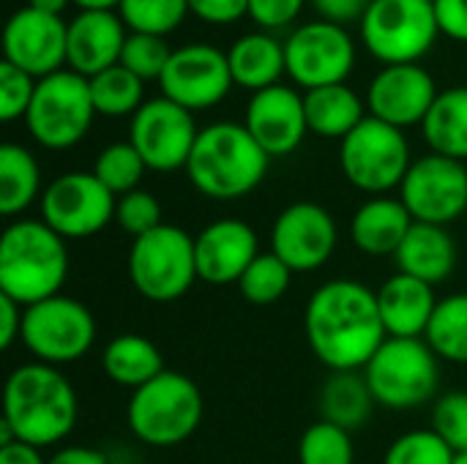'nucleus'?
<instances>
[{
  "label": "nucleus",
  "mask_w": 467,
  "mask_h": 464,
  "mask_svg": "<svg viewBox=\"0 0 467 464\" xmlns=\"http://www.w3.org/2000/svg\"><path fill=\"white\" fill-rule=\"evenodd\" d=\"M101 369L112 383L137 391L164 372V358L148 336L120 334L104 347Z\"/></svg>",
  "instance_id": "cd10ccee"
},
{
  "label": "nucleus",
  "mask_w": 467,
  "mask_h": 464,
  "mask_svg": "<svg viewBox=\"0 0 467 464\" xmlns=\"http://www.w3.org/2000/svg\"><path fill=\"white\" fill-rule=\"evenodd\" d=\"M435 19L446 38L467 44V0H438Z\"/></svg>",
  "instance_id": "a18cd8bd"
},
{
  "label": "nucleus",
  "mask_w": 467,
  "mask_h": 464,
  "mask_svg": "<svg viewBox=\"0 0 467 464\" xmlns=\"http://www.w3.org/2000/svg\"><path fill=\"white\" fill-rule=\"evenodd\" d=\"M285 63L287 77L304 90L342 85L356 66V44L342 25L312 19L285 38Z\"/></svg>",
  "instance_id": "f8f14e48"
},
{
  "label": "nucleus",
  "mask_w": 467,
  "mask_h": 464,
  "mask_svg": "<svg viewBox=\"0 0 467 464\" xmlns=\"http://www.w3.org/2000/svg\"><path fill=\"white\" fill-rule=\"evenodd\" d=\"M421 131L432 153L467 161V88L441 90Z\"/></svg>",
  "instance_id": "c85d7f7f"
},
{
  "label": "nucleus",
  "mask_w": 467,
  "mask_h": 464,
  "mask_svg": "<svg viewBox=\"0 0 467 464\" xmlns=\"http://www.w3.org/2000/svg\"><path fill=\"white\" fill-rule=\"evenodd\" d=\"M290 276L293 271L274 252H268V254H257V260L241 276L238 287L249 304L268 306V304H276L290 290Z\"/></svg>",
  "instance_id": "e433bc0d"
},
{
  "label": "nucleus",
  "mask_w": 467,
  "mask_h": 464,
  "mask_svg": "<svg viewBox=\"0 0 467 464\" xmlns=\"http://www.w3.org/2000/svg\"><path fill=\"white\" fill-rule=\"evenodd\" d=\"M129 279L134 290L153 304L183 298L200 279L194 238L175 224H161L142 238H134L129 252Z\"/></svg>",
  "instance_id": "6e6552de"
},
{
  "label": "nucleus",
  "mask_w": 467,
  "mask_h": 464,
  "mask_svg": "<svg viewBox=\"0 0 467 464\" xmlns=\"http://www.w3.org/2000/svg\"><path fill=\"white\" fill-rule=\"evenodd\" d=\"M159 85L164 98L189 112H202L224 101L235 82L227 52L211 44H186L172 49Z\"/></svg>",
  "instance_id": "dca6fc26"
},
{
  "label": "nucleus",
  "mask_w": 467,
  "mask_h": 464,
  "mask_svg": "<svg viewBox=\"0 0 467 464\" xmlns=\"http://www.w3.org/2000/svg\"><path fill=\"white\" fill-rule=\"evenodd\" d=\"M115 222L123 232H129L131 238H142L148 232H153L156 227H161V205L150 191L134 189L123 197H118L115 202Z\"/></svg>",
  "instance_id": "ea45409f"
},
{
  "label": "nucleus",
  "mask_w": 467,
  "mask_h": 464,
  "mask_svg": "<svg viewBox=\"0 0 467 464\" xmlns=\"http://www.w3.org/2000/svg\"><path fill=\"white\" fill-rule=\"evenodd\" d=\"M435 98L438 85L432 74L419 63L383 66L367 90L369 115L397 129H408L416 123L421 126Z\"/></svg>",
  "instance_id": "6ab92c4d"
},
{
  "label": "nucleus",
  "mask_w": 467,
  "mask_h": 464,
  "mask_svg": "<svg viewBox=\"0 0 467 464\" xmlns=\"http://www.w3.org/2000/svg\"><path fill=\"white\" fill-rule=\"evenodd\" d=\"M364 380L378 405L389 410H413L438 394V356L424 339L389 336L364 366Z\"/></svg>",
  "instance_id": "0eeeda50"
},
{
  "label": "nucleus",
  "mask_w": 467,
  "mask_h": 464,
  "mask_svg": "<svg viewBox=\"0 0 467 464\" xmlns=\"http://www.w3.org/2000/svg\"><path fill=\"white\" fill-rule=\"evenodd\" d=\"M268 161L271 156L254 142L244 123L222 120L200 129L186 178L202 197L238 200L263 183Z\"/></svg>",
  "instance_id": "20e7f679"
},
{
  "label": "nucleus",
  "mask_w": 467,
  "mask_h": 464,
  "mask_svg": "<svg viewBox=\"0 0 467 464\" xmlns=\"http://www.w3.org/2000/svg\"><path fill=\"white\" fill-rule=\"evenodd\" d=\"M257 254V232L241 219L211 222L194 238L197 276L216 287L238 284Z\"/></svg>",
  "instance_id": "412c9836"
},
{
  "label": "nucleus",
  "mask_w": 467,
  "mask_h": 464,
  "mask_svg": "<svg viewBox=\"0 0 467 464\" xmlns=\"http://www.w3.org/2000/svg\"><path fill=\"white\" fill-rule=\"evenodd\" d=\"M454 459L457 451L435 429H413L386 449L383 464H454Z\"/></svg>",
  "instance_id": "4c0bfd02"
},
{
  "label": "nucleus",
  "mask_w": 467,
  "mask_h": 464,
  "mask_svg": "<svg viewBox=\"0 0 467 464\" xmlns=\"http://www.w3.org/2000/svg\"><path fill=\"white\" fill-rule=\"evenodd\" d=\"M22 314H25V306L0 295V350H11V345L19 339Z\"/></svg>",
  "instance_id": "de8ad7c7"
},
{
  "label": "nucleus",
  "mask_w": 467,
  "mask_h": 464,
  "mask_svg": "<svg viewBox=\"0 0 467 464\" xmlns=\"http://www.w3.org/2000/svg\"><path fill=\"white\" fill-rule=\"evenodd\" d=\"M118 14L131 33L167 36L189 14V0H120Z\"/></svg>",
  "instance_id": "72a5a7b5"
},
{
  "label": "nucleus",
  "mask_w": 467,
  "mask_h": 464,
  "mask_svg": "<svg viewBox=\"0 0 467 464\" xmlns=\"http://www.w3.org/2000/svg\"><path fill=\"white\" fill-rule=\"evenodd\" d=\"M197 137L200 129L194 123V112L164 96L145 101L131 115L129 126V142L153 172L186 170Z\"/></svg>",
  "instance_id": "4468645a"
},
{
  "label": "nucleus",
  "mask_w": 467,
  "mask_h": 464,
  "mask_svg": "<svg viewBox=\"0 0 467 464\" xmlns=\"http://www.w3.org/2000/svg\"><path fill=\"white\" fill-rule=\"evenodd\" d=\"M47 464H109V459L101 451H96V449L68 446V449H60Z\"/></svg>",
  "instance_id": "09e8293b"
},
{
  "label": "nucleus",
  "mask_w": 467,
  "mask_h": 464,
  "mask_svg": "<svg viewBox=\"0 0 467 464\" xmlns=\"http://www.w3.org/2000/svg\"><path fill=\"white\" fill-rule=\"evenodd\" d=\"M77 391L57 366L22 364L3 388V424L19 443L49 449L66 440L77 427Z\"/></svg>",
  "instance_id": "f03ea898"
},
{
  "label": "nucleus",
  "mask_w": 467,
  "mask_h": 464,
  "mask_svg": "<svg viewBox=\"0 0 467 464\" xmlns=\"http://www.w3.org/2000/svg\"><path fill=\"white\" fill-rule=\"evenodd\" d=\"M320 19L334 22V25H348V22H361L372 0H309Z\"/></svg>",
  "instance_id": "49530a36"
},
{
  "label": "nucleus",
  "mask_w": 467,
  "mask_h": 464,
  "mask_svg": "<svg viewBox=\"0 0 467 464\" xmlns=\"http://www.w3.org/2000/svg\"><path fill=\"white\" fill-rule=\"evenodd\" d=\"M129 33L115 11H79L68 22L66 63L82 77H96L120 63Z\"/></svg>",
  "instance_id": "4be33fe9"
},
{
  "label": "nucleus",
  "mask_w": 467,
  "mask_h": 464,
  "mask_svg": "<svg viewBox=\"0 0 467 464\" xmlns=\"http://www.w3.org/2000/svg\"><path fill=\"white\" fill-rule=\"evenodd\" d=\"M410 227H413V216L405 208V202L383 194L367 200L356 211L350 222V238L358 252L372 257H389L400 252Z\"/></svg>",
  "instance_id": "b1692460"
},
{
  "label": "nucleus",
  "mask_w": 467,
  "mask_h": 464,
  "mask_svg": "<svg viewBox=\"0 0 467 464\" xmlns=\"http://www.w3.org/2000/svg\"><path fill=\"white\" fill-rule=\"evenodd\" d=\"M361 25V41L383 66L419 63L441 27L435 5L424 0H372Z\"/></svg>",
  "instance_id": "9d476101"
},
{
  "label": "nucleus",
  "mask_w": 467,
  "mask_h": 464,
  "mask_svg": "<svg viewBox=\"0 0 467 464\" xmlns=\"http://www.w3.org/2000/svg\"><path fill=\"white\" fill-rule=\"evenodd\" d=\"M36 85H38V79L30 77L27 71L16 68L8 60L0 63V118L5 123L27 115Z\"/></svg>",
  "instance_id": "a19ab883"
},
{
  "label": "nucleus",
  "mask_w": 467,
  "mask_h": 464,
  "mask_svg": "<svg viewBox=\"0 0 467 464\" xmlns=\"http://www.w3.org/2000/svg\"><path fill=\"white\" fill-rule=\"evenodd\" d=\"M402 273L416 276L427 284H441L454 273L457 265V243L446 227L413 222L408 238L394 254Z\"/></svg>",
  "instance_id": "393cba45"
},
{
  "label": "nucleus",
  "mask_w": 467,
  "mask_h": 464,
  "mask_svg": "<svg viewBox=\"0 0 467 464\" xmlns=\"http://www.w3.org/2000/svg\"><path fill=\"white\" fill-rule=\"evenodd\" d=\"M189 11L208 25H233L249 14V0H189Z\"/></svg>",
  "instance_id": "c03bdc74"
},
{
  "label": "nucleus",
  "mask_w": 467,
  "mask_h": 464,
  "mask_svg": "<svg viewBox=\"0 0 467 464\" xmlns=\"http://www.w3.org/2000/svg\"><path fill=\"white\" fill-rule=\"evenodd\" d=\"M172 49L161 36H148V33H129L123 52H120V66L137 74L142 82L145 79H161L167 63H170Z\"/></svg>",
  "instance_id": "58836bf2"
},
{
  "label": "nucleus",
  "mask_w": 467,
  "mask_h": 464,
  "mask_svg": "<svg viewBox=\"0 0 467 464\" xmlns=\"http://www.w3.org/2000/svg\"><path fill=\"white\" fill-rule=\"evenodd\" d=\"M118 197L93 172H63L41 194V222L60 238H90L115 219Z\"/></svg>",
  "instance_id": "ddd939ff"
},
{
  "label": "nucleus",
  "mask_w": 467,
  "mask_h": 464,
  "mask_svg": "<svg viewBox=\"0 0 467 464\" xmlns=\"http://www.w3.org/2000/svg\"><path fill=\"white\" fill-rule=\"evenodd\" d=\"M96 118L88 77L60 68L38 79L30 109L25 115L27 134L47 150H68L79 145Z\"/></svg>",
  "instance_id": "423d86ee"
},
{
  "label": "nucleus",
  "mask_w": 467,
  "mask_h": 464,
  "mask_svg": "<svg viewBox=\"0 0 467 464\" xmlns=\"http://www.w3.org/2000/svg\"><path fill=\"white\" fill-rule=\"evenodd\" d=\"M400 200L410 211L413 222L446 227L467 211V167L465 161L449 156H421L410 164Z\"/></svg>",
  "instance_id": "2eb2a0df"
},
{
  "label": "nucleus",
  "mask_w": 467,
  "mask_h": 464,
  "mask_svg": "<svg viewBox=\"0 0 467 464\" xmlns=\"http://www.w3.org/2000/svg\"><path fill=\"white\" fill-rule=\"evenodd\" d=\"M424 3H432V5H435V3H438V0H424Z\"/></svg>",
  "instance_id": "5fc2aeb1"
},
{
  "label": "nucleus",
  "mask_w": 467,
  "mask_h": 464,
  "mask_svg": "<svg viewBox=\"0 0 467 464\" xmlns=\"http://www.w3.org/2000/svg\"><path fill=\"white\" fill-rule=\"evenodd\" d=\"M356 449L350 440V432L331 424L317 421L306 427V432L298 440V464H353Z\"/></svg>",
  "instance_id": "c9c22d12"
},
{
  "label": "nucleus",
  "mask_w": 467,
  "mask_h": 464,
  "mask_svg": "<svg viewBox=\"0 0 467 464\" xmlns=\"http://www.w3.org/2000/svg\"><path fill=\"white\" fill-rule=\"evenodd\" d=\"M49 459L41 457V449L27 446V443H11L0 449V464H47Z\"/></svg>",
  "instance_id": "8fccbe9b"
},
{
  "label": "nucleus",
  "mask_w": 467,
  "mask_h": 464,
  "mask_svg": "<svg viewBox=\"0 0 467 464\" xmlns=\"http://www.w3.org/2000/svg\"><path fill=\"white\" fill-rule=\"evenodd\" d=\"M410 164V145L402 129L389 126L372 115H367L339 142L342 175L358 191L372 197H383L391 189H400Z\"/></svg>",
  "instance_id": "1a4fd4ad"
},
{
  "label": "nucleus",
  "mask_w": 467,
  "mask_h": 464,
  "mask_svg": "<svg viewBox=\"0 0 467 464\" xmlns=\"http://www.w3.org/2000/svg\"><path fill=\"white\" fill-rule=\"evenodd\" d=\"M246 131L274 159L290 156L306 137V107L304 96L290 85H274L252 93L244 118Z\"/></svg>",
  "instance_id": "aec40b11"
},
{
  "label": "nucleus",
  "mask_w": 467,
  "mask_h": 464,
  "mask_svg": "<svg viewBox=\"0 0 467 464\" xmlns=\"http://www.w3.org/2000/svg\"><path fill=\"white\" fill-rule=\"evenodd\" d=\"M378 309L391 339H421L438 309L435 287L400 271L380 284Z\"/></svg>",
  "instance_id": "5701e85b"
},
{
  "label": "nucleus",
  "mask_w": 467,
  "mask_h": 464,
  "mask_svg": "<svg viewBox=\"0 0 467 464\" xmlns=\"http://www.w3.org/2000/svg\"><path fill=\"white\" fill-rule=\"evenodd\" d=\"M90 96H93V107L96 115L104 118H126L134 115L145 101V82L131 74L129 68H123L120 63L90 77Z\"/></svg>",
  "instance_id": "473e14b6"
},
{
  "label": "nucleus",
  "mask_w": 467,
  "mask_h": 464,
  "mask_svg": "<svg viewBox=\"0 0 467 464\" xmlns=\"http://www.w3.org/2000/svg\"><path fill=\"white\" fill-rule=\"evenodd\" d=\"M68 276V249L41 219L11 222L0 235V295L33 306L52 295Z\"/></svg>",
  "instance_id": "7ed1b4c3"
},
{
  "label": "nucleus",
  "mask_w": 467,
  "mask_h": 464,
  "mask_svg": "<svg viewBox=\"0 0 467 464\" xmlns=\"http://www.w3.org/2000/svg\"><path fill=\"white\" fill-rule=\"evenodd\" d=\"M19 339L38 364L63 366L88 356L96 342V320L82 301L52 295L25 306Z\"/></svg>",
  "instance_id": "9b49d317"
},
{
  "label": "nucleus",
  "mask_w": 467,
  "mask_h": 464,
  "mask_svg": "<svg viewBox=\"0 0 467 464\" xmlns=\"http://www.w3.org/2000/svg\"><path fill=\"white\" fill-rule=\"evenodd\" d=\"M306 0H249V16L263 27V30H285L290 27Z\"/></svg>",
  "instance_id": "37998d69"
},
{
  "label": "nucleus",
  "mask_w": 467,
  "mask_h": 464,
  "mask_svg": "<svg viewBox=\"0 0 467 464\" xmlns=\"http://www.w3.org/2000/svg\"><path fill=\"white\" fill-rule=\"evenodd\" d=\"M148 164L142 161V156L137 153V148L131 142H112L107 145L93 164V175L115 194L123 197L134 189H140V180L145 175Z\"/></svg>",
  "instance_id": "f704fd0d"
},
{
  "label": "nucleus",
  "mask_w": 467,
  "mask_h": 464,
  "mask_svg": "<svg viewBox=\"0 0 467 464\" xmlns=\"http://www.w3.org/2000/svg\"><path fill=\"white\" fill-rule=\"evenodd\" d=\"M339 241L334 216L317 202L287 205L271 227V252L293 271L309 273L323 268Z\"/></svg>",
  "instance_id": "f3484780"
},
{
  "label": "nucleus",
  "mask_w": 467,
  "mask_h": 464,
  "mask_svg": "<svg viewBox=\"0 0 467 464\" xmlns=\"http://www.w3.org/2000/svg\"><path fill=\"white\" fill-rule=\"evenodd\" d=\"M230 74L233 82L257 93L265 88L279 85L282 74H287V63H285V44L268 33H246L241 36L230 52Z\"/></svg>",
  "instance_id": "a878e982"
},
{
  "label": "nucleus",
  "mask_w": 467,
  "mask_h": 464,
  "mask_svg": "<svg viewBox=\"0 0 467 464\" xmlns=\"http://www.w3.org/2000/svg\"><path fill=\"white\" fill-rule=\"evenodd\" d=\"M68 3H71V0H27L30 8L44 11V14H55V16H60V14L66 11Z\"/></svg>",
  "instance_id": "3c124183"
},
{
  "label": "nucleus",
  "mask_w": 467,
  "mask_h": 464,
  "mask_svg": "<svg viewBox=\"0 0 467 464\" xmlns=\"http://www.w3.org/2000/svg\"><path fill=\"white\" fill-rule=\"evenodd\" d=\"M68 22L55 14L36 11L30 5L14 11L3 30V60L44 79L66 63Z\"/></svg>",
  "instance_id": "a211bd4d"
},
{
  "label": "nucleus",
  "mask_w": 467,
  "mask_h": 464,
  "mask_svg": "<svg viewBox=\"0 0 467 464\" xmlns=\"http://www.w3.org/2000/svg\"><path fill=\"white\" fill-rule=\"evenodd\" d=\"M74 5H79V11H112L118 8L120 0H71Z\"/></svg>",
  "instance_id": "603ef678"
},
{
  "label": "nucleus",
  "mask_w": 467,
  "mask_h": 464,
  "mask_svg": "<svg viewBox=\"0 0 467 464\" xmlns=\"http://www.w3.org/2000/svg\"><path fill=\"white\" fill-rule=\"evenodd\" d=\"M432 429L457 451H467V394L465 391H451L438 399L432 410Z\"/></svg>",
  "instance_id": "79ce46f5"
},
{
  "label": "nucleus",
  "mask_w": 467,
  "mask_h": 464,
  "mask_svg": "<svg viewBox=\"0 0 467 464\" xmlns=\"http://www.w3.org/2000/svg\"><path fill=\"white\" fill-rule=\"evenodd\" d=\"M454 464H467V451H465V454H457V459H454Z\"/></svg>",
  "instance_id": "864d4df0"
},
{
  "label": "nucleus",
  "mask_w": 467,
  "mask_h": 464,
  "mask_svg": "<svg viewBox=\"0 0 467 464\" xmlns=\"http://www.w3.org/2000/svg\"><path fill=\"white\" fill-rule=\"evenodd\" d=\"M304 331L312 353L331 372L364 369L389 339L378 293L353 279H334L312 293L304 312Z\"/></svg>",
  "instance_id": "f257e3e1"
},
{
  "label": "nucleus",
  "mask_w": 467,
  "mask_h": 464,
  "mask_svg": "<svg viewBox=\"0 0 467 464\" xmlns=\"http://www.w3.org/2000/svg\"><path fill=\"white\" fill-rule=\"evenodd\" d=\"M304 107H306L309 131L326 139H339V142L367 118L361 96L345 82L306 90Z\"/></svg>",
  "instance_id": "bb28decb"
},
{
  "label": "nucleus",
  "mask_w": 467,
  "mask_h": 464,
  "mask_svg": "<svg viewBox=\"0 0 467 464\" xmlns=\"http://www.w3.org/2000/svg\"><path fill=\"white\" fill-rule=\"evenodd\" d=\"M126 421L131 435L150 449L181 446L202 421V394L192 377L164 369L131 394Z\"/></svg>",
  "instance_id": "39448f33"
},
{
  "label": "nucleus",
  "mask_w": 467,
  "mask_h": 464,
  "mask_svg": "<svg viewBox=\"0 0 467 464\" xmlns=\"http://www.w3.org/2000/svg\"><path fill=\"white\" fill-rule=\"evenodd\" d=\"M41 191V170L36 156L16 145H0V213L19 216L38 200Z\"/></svg>",
  "instance_id": "7c9ffc66"
},
{
  "label": "nucleus",
  "mask_w": 467,
  "mask_h": 464,
  "mask_svg": "<svg viewBox=\"0 0 467 464\" xmlns=\"http://www.w3.org/2000/svg\"><path fill=\"white\" fill-rule=\"evenodd\" d=\"M372 405H375V397H372L364 375H356V372H334L323 383L320 399H317L320 418L331 421L348 432L367 424Z\"/></svg>",
  "instance_id": "c756f323"
},
{
  "label": "nucleus",
  "mask_w": 467,
  "mask_h": 464,
  "mask_svg": "<svg viewBox=\"0 0 467 464\" xmlns=\"http://www.w3.org/2000/svg\"><path fill=\"white\" fill-rule=\"evenodd\" d=\"M424 342L438 358L451 364H467V293L438 301Z\"/></svg>",
  "instance_id": "2f4dec72"
}]
</instances>
